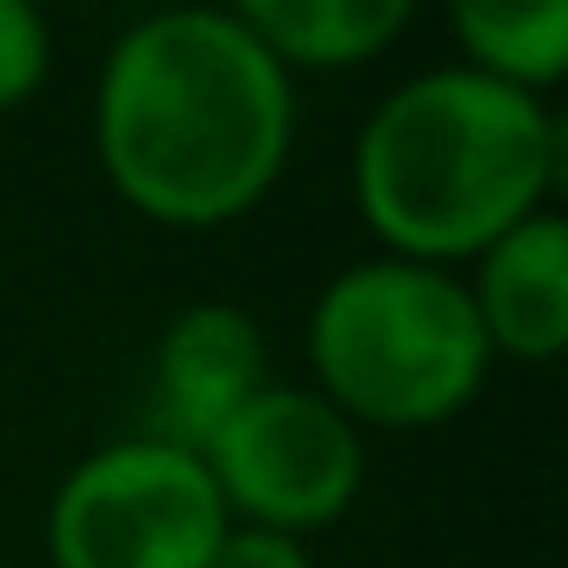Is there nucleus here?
Here are the masks:
<instances>
[{
    "instance_id": "nucleus-11",
    "label": "nucleus",
    "mask_w": 568,
    "mask_h": 568,
    "mask_svg": "<svg viewBox=\"0 0 568 568\" xmlns=\"http://www.w3.org/2000/svg\"><path fill=\"white\" fill-rule=\"evenodd\" d=\"M207 568H315L308 548L295 535H274V528H227Z\"/></svg>"
},
{
    "instance_id": "nucleus-2",
    "label": "nucleus",
    "mask_w": 568,
    "mask_h": 568,
    "mask_svg": "<svg viewBox=\"0 0 568 568\" xmlns=\"http://www.w3.org/2000/svg\"><path fill=\"white\" fill-rule=\"evenodd\" d=\"M561 134L535 94L475 68H442L395 88L355 148V194L395 261L488 254L535 214L555 181Z\"/></svg>"
},
{
    "instance_id": "nucleus-6",
    "label": "nucleus",
    "mask_w": 568,
    "mask_h": 568,
    "mask_svg": "<svg viewBox=\"0 0 568 568\" xmlns=\"http://www.w3.org/2000/svg\"><path fill=\"white\" fill-rule=\"evenodd\" d=\"M261 388H267L261 328L227 302H194L154 355V435L148 442L201 455L214 428Z\"/></svg>"
},
{
    "instance_id": "nucleus-9",
    "label": "nucleus",
    "mask_w": 568,
    "mask_h": 568,
    "mask_svg": "<svg viewBox=\"0 0 568 568\" xmlns=\"http://www.w3.org/2000/svg\"><path fill=\"white\" fill-rule=\"evenodd\" d=\"M475 74L535 94L568 74V0H462L448 14Z\"/></svg>"
},
{
    "instance_id": "nucleus-4",
    "label": "nucleus",
    "mask_w": 568,
    "mask_h": 568,
    "mask_svg": "<svg viewBox=\"0 0 568 568\" xmlns=\"http://www.w3.org/2000/svg\"><path fill=\"white\" fill-rule=\"evenodd\" d=\"M227 508L201 468L168 442H121L88 455L48 515L54 568H207Z\"/></svg>"
},
{
    "instance_id": "nucleus-7",
    "label": "nucleus",
    "mask_w": 568,
    "mask_h": 568,
    "mask_svg": "<svg viewBox=\"0 0 568 568\" xmlns=\"http://www.w3.org/2000/svg\"><path fill=\"white\" fill-rule=\"evenodd\" d=\"M488 355L548 362L568 342V227L555 214H528L481 254V281L468 288Z\"/></svg>"
},
{
    "instance_id": "nucleus-8",
    "label": "nucleus",
    "mask_w": 568,
    "mask_h": 568,
    "mask_svg": "<svg viewBox=\"0 0 568 568\" xmlns=\"http://www.w3.org/2000/svg\"><path fill=\"white\" fill-rule=\"evenodd\" d=\"M274 68H362L375 61L402 28H408V0H247L234 14Z\"/></svg>"
},
{
    "instance_id": "nucleus-3",
    "label": "nucleus",
    "mask_w": 568,
    "mask_h": 568,
    "mask_svg": "<svg viewBox=\"0 0 568 568\" xmlns=\"http://www.w3.org/2000/svg\"><path fill=\"white\" fill-rule=\"evenodd\" d=\"M322 402L375 428H435L462 415L488 375V335L455 274L422 261H362L308 322Z\"/></svg>"
},
{
    "instance_id": "nucleus-10",
    "label": "nucleus",
    "mask_w": 568,
    "mask_h": 568,
    "mask_svg": "<svg viewBox=\"0 0 568 568\" xmlns=\"http://www.w3.org/2000/svg\"><path fill=\"white\" fill-rule=\"evenodd\" d=\"M48 81V21L21 0H0V114H14Z\"/></svg>"
},
{
    "instance_id": "nucleus-1",
    "label": "nucleus",
    "mask_w": 568,
    "mask_h": 568,
    "mask_svg": "<svg viewBox=\"0 0 568 568\" xmlns=\"http://www.w3.org/2000/svg\"><path fill=\"white\" fill-rule=\"evenodd\" d=\"M94 134L108 181L148 221L221 227L288 161V74L234 14H154L114 41Z\"/></svg>"
},
{
    "instance_id": "nucleus-5",
    "label": "nucleus",
    "mask_w": 568,
    "mask_h": 568,
    "mask_svg": "<svg viewBox=\"0 0 568 568\" xmlns=\"http://www.w3.org/2000/svg\"><path fill=\"white\" fill-rule=\"evenodd\" d=\"M201 468L227 521L247 515V528L302 535V528L335 521L355 501L362 442H355V422L328 408L322 395L267 382L214 428V442L201 448Z\"/></svg>"
}]
</instances>
